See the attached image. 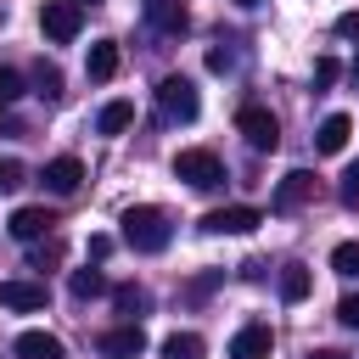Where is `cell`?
Wrapping results in <instances>:
<instances>
[{
  "instance_id": "cell-1",
  "label": "cell",
  "mask_w": 359,
  "mask_h": 359,
  "mask_svg": "<svg viewBox=\"0 0 359 359\" xmlns=\"http://www.w3.org/2000/svg\"><path fill=\"white\" fill-rule=\"evenodd\" d=\"M123 241L135 247V252H163L168 241H174V224H168V213L163 208H151V202H135V208H123Z\"/></svg>"
},
{
  "instance_id": "cell-2",
  "label": "cell",
  "mask_w": 359,
  "mask_h": 359,
  "mask_svg": "<svg viewBox=\"0 0 359 359\" xmlns=\"http://www.w3.org/2000/svg\"><path fill=\"white\" fill-rule=\"evenodd\" d=\"M157 112H163L168 123H191V118L202 112V95H196V84H191L185 73H168V79H157Z\"/></svg>"
},
{
  "instance_id": "cell-3",
  "label": "cell",
  "mask_w": 359,
  "mask_h": 359,
  "mask_svg": "<svg viewBox=\"0 0 359 359\" xmlns=\"http://www.w3.org/2000/svg\"><path fill=\"white\" fill-rule=\"evenodd\" d=\"M174 180H185V185H196V191H213V185H224V163H219L208 146H185V151L174 157Z\"/></svg>"
},
{
  "instance_id": "cell-4",
  "label": "cell",
  "mask_w": 359,
  "mask_h": 359,
  "mask_svg": "<svg viewBox=\"0 0 359 359\" xmlns=\"http://www.w3.org/2000/svg\"><path fill=\"white\" fill-rule=\"evenodd\" d=\"M236 135H241L252 151H275V146H280V123H275L269 107H241V112H236Z\"/></svg>"
},
{
  "instance_id": "cell-5",
  "label": "cell",
  "mask_w": 359,
  "mask_h": 359,
  "mask_svg": "<svg viewBox=\"0 0 359 359\" xmlns=\"http://www.w3.org/2000/svg\"><path fill=\"white\" fill-rule=\"evenodd\" d=\"M39 28H45V39L67 45V39H79V28H84V6H73V0H45Z\"/></svg>"
},
{
  "instance_id": "cell-6",
  "label": "cell",
  "mask_w": 359,
  "mask_h": 359,
  "mask_svg": "<svg viewBox=\"0 0 359 359\" xmlns=\"http://www.w3.org/2000/svg\"><path fill=\"white\" fill-rule=\"evenodd\" d=\"M258 224H264V213H258V208H247V202L202 213V230H208V236H247V230H258Z\"/></svg>"
},
{
  "instance_id": "cell-7",
  "label": "cell",
  "mask_w": 359,
  "mask_h": 359,
  "mask_svg": "<svg viewBox=\"0 0 359 359\" xmlns=\"http://www.w3.org/2000/svg\"><path fill=\"white\" fill-rule=\"evenodd\" d=\"M95 353L101 359H140L146 353V331L140 325H112V331L95 337Z\"/></svg>"
},
{
  "instance_id": "cell-8",
  "label": "cell",
  "mask_w": 359,
  "mask_h": 359,
  "mask_svg": "<svg viewBox=\"0 0 359 359\" xmlns=\"http://www.w3.org/2000/svg\"><path fill=\"white\" fill-rule=\"evenodd\" d=\"M303 202H314V174H309V168H292V174L275 185L269 208H275V213H292V208H303Z\"/></svg>"
},
{
  "instance_id": "cell-9",
  "label": "cell",
  "mask_w": 359,
  "mask_h": 359,
  "mask_svg": "<svg viewBox=\"0 0 359 359\" xmlns=\"http://www.w3.org/2000/svg\"><path fill=\"white\" fill-rule=\"evenodd\" d=\"M50 303V292H45V280H0V309H17V314H34V309H45Z\"/></svg>"
},
{
  "instance_id": "cell-10",
  "label": "cell",
  "mask_w": 359,
  "mask_h": 359,
  "mask_svg": "<svg viewBox=\"0 0 359 359\" xmlns=\"http://www.w3.org/2000/svg\"><path fill=\"white\" fill-rule=\"evenodd\" d=\"M269 348H275V331H269L264 320H247V325L230 337V359H269Z\"/></svg>"
},
{
  "instance_id": "cell-11",
  "label": "cell",
  "mask_w": 359,
  "mask_h": 359,
  "mask_svg": "<svg viewBox=\"0 0 359 359\" xmlns=\"http://www.w3.org/2000/svg\"><path fill=\"white\" fill-rule=\"evenodd\" d=\"M79 185H84V163L79 157H50L45 163V191L50 196H73Z\"/></svg>"
},
{
  "instance_id": "cell-12",
  "label": "cell",
  "mask_w": 359,
  "mask_h": 359,
  "mask_svg": "<svg viewBox=\"0 0 359 359\" xmlns=\"http://www.w3.org/2000/svg\"><path fill=\"white\" fill-rule=\"evenodd\" d=\"M6 230H11L17 241H39V236L56 230V213H50V208H17V213L6 219Z\"/></svg>"
},
{
  "instance_id": "cell-13",
  "label": "cell",
  "mask_w": 359,
  "mask_h": 359,
  "mask_svg": "<svg viewBox=\"0 0 359 359\" xmlns=\"http://www.w3.org/2000/svg\"><path fill=\"white\" fill-rule=\"evenodd\" d=\"M140 11H146V22H151L157 34H185V28H191V11H185L180 0H140Z\"/></svg>"
},
{
  "instance_id": "cell-14",
  "label": "cell",
  "mask_w": 359,
  "mask_h": 359,
  "mask_svg": "<svg viewBox=\"0 0 359 359\" xmlns=\"http://www.w3.org/2000/svg\"><path fill=\"white\" fill-rule=\"evenodd\" d=\"M112 309L123 314V325H140V314L151 309V292L135 286V280H123V286H112Z\"/></svg>"
},
{
  "instance_id": "cell-15",
  "label": "cell",
  "mask_w": 359,
  "mask_h": 359,
  "mask_svg": "<svg viewBox=\"0 0 359 359\" xmlns=\"http://www.w3.org/2000/svg\"><path fill=\"white\" fill-rule=\"evenodd\" d=\"M348 135H353V118H348V112H331V118L314 129V146H320L325 157H337V151L348 146Z\"/></svg>"
},
{
  "instance_id": "cell-16",
  "label": "cell",
  "mask_w": 359,
  "mask_h": 359,
  "mask_svg": "<svg viewBox=\"0 0 359 359\" xmlns=\"http://www.w3.org/2000/svg\"><path fill=\"white\" fill-rule=\"evenodd\" d=\"M17 359H67V348L50 331H22L17 337Z\"/></svg>"
},
{
  "instance_id": "cell-17",
  "label": "cell",
  "mask_w": 359,
  "mask_h": 359,
  "mask_svg": "<svg viewBox=\"0 0 359 359\" xmlns=\"http://www.w3.org/2000/svg\"><path fill=\"white\" fill-rule=\"evenodd\" d=\"M84 73H90L95 84H107V79L118 73V45H112V39H95L90 56H84Z\"/></svg>"
},
{
  "instance_id": "cell-18",
  "label": "cell",
  "mask_w": 359,
  "mask_h": 359,
  "mask_svg": "<svg viewBox=\"0 0 359 359\" xmlns=\"http://www.w3.org/2000/svg\"><path fill=\"white\" fill-rule=\"evenodd\" d=\"M129 123H135V107H129V101H107V107L95 112V129H101V135H123Z\"/></svg>"
},
{
  "instance_id": "cell-19",
  "label": "cell",
  "mask_w": 359,
  "mask_h": 359,
  "mask_svg": "<svg viewBox=\"0 0 359 359\" xmlns=\"http://www.w3.org/2000/svg\"><path fill=\"white\" fill-rule=\"evenodd\" d=\"M67 286H73V297H112V286H107L101 269H73Z\"/></svg>"
},
{
  "instance_id": "cell-20",
  "label": "cell",
  "mask_w": 359,
  "mask_h": 359,
  "mask_svg": "<svg viewBox=\"0 0 359 359\" xmlns=\"http://www.w3.org/2000/svg\"><path fill=\"white\" fill-rule=\"evenodd\" d=\"M309 286H314V280H309V269H303V264H286V269H280V297H286V303H303V297H309Z\"/></svg>"
},
{
  "instance_id": "cell-21",
  "label": "cell",
  "mask_w": 359,
  "mask_h": 359,
  "mask_svg": "<svg viewBox=\"0 0 359 359\" xmlns=\"http://www.w3.org/2000/svg\"><path fill=\"white\" fill-rule=\"evenodd\" d=\"M208 348H202V337L196 331H174L168 342H163V359H202Z\"/></svg>"
},
{
  "instance_id": "cell-22",
  "label": "cell",
  "mask_w": 359,
  "mask_h": 359,
  "mask_svg": "<svg viewBox=\"0 0 359 359\" xmlns=\"http://www.w3.org/2000/svg\"><path fill=\"white\" fill-rule=\"evenodd\" d=\"M34 90H39L45 101H62V67H56V62H39V67H34Z\"/></svg>"
},
{
  "instance_id": "cell-23",
  "label": "cell",
  "mask_w": 359,
  "mask_h": 359,
  "mask_svg": "<svg viewBox=\"0 0 359 359\" xmlns=\"http://www.w3.org/2000/svg\"><path fill=\"white\" fill-rule=\"evenodd\" d=\"M17 101H22V73L17 67H0V112L17 107Z\"/></svg>"
},
{
  "instance_id": "cell-24",
  "label": "cell",
  "mask_w": 359,
  "mask_h": 359,
  "mask_svg": "<svg viewBox=\"0 0 359 359\" xmlns=\"http://www.w3.org/2000/svg\"><path fill=\"white\" fill-rule=\"evenodd\" d=\"M331 269H337V275H359V241H342V247L331 252Z\"/></svg>"
},
{
  "instance_id": "cell-25",
  "label": "cell",
  "mask_w": 359,
  "mask_h": 359,
  "mask_svg": "<svg viewBox=\"0 0 359 359\" xmlns=\"http://www.w3.org/2000/svg\"><path fill=\"white\" fill-rule=\"evenodd\" d=\"M56 264H62V241H45L28 252V269H56Z\"/></svg>"
},
{
  "instance_id": "cell-26",
  "label": "cell",
  "mask_w": 359,
  "mask_h": 359,
  "mask_svg": "<svg viewBox=\"0 0 359 359\" xmlns=\"http://www.w3.org/2000/svg\"><path fill=\"white\" fill-rule=\"evenodd\" d=\"M22 180H28V168H22L17 157H6V163H0V191H17Z\"/></svg>"
},
{
  "instance_id": "cell-27",
  "label": "cell",
  "mask_w": 359,
  "mask_h": 359,
  "mask_svg": "<svg viewBox=\"0 0 359 359\" xmlns=\"http://www.w3.org/2000/svg\"><path fill=\"white\" fill-rule=\"evenodd\" d=\"M337 320H342L348 331H359V292H348V297L337 303Z\"/></svg>"
},
{
  "instance_id": "cell-28",
  "label": "cell",
  "mask_w": 359,
  "mask_h": 359,
  "mask_svg": "<svg viewBox=\"0 0 359 359\" xmlns=\"http://www.w3.org/2000/svg\"><path fill=\"white\" fill-rule=\"evenodd\" d=\"M208 67H213V73H230V67H236V50H230V45H213V50H208Z\"/></svg>"
},
{
  "instance_id": "cell-29",
  "label": "cell",
  "mask_w": 359,
  "mask_h": 359,
  "mask_svg": "<svg viewBox=\"0 0 359 359\" xmlns=\"http://www.w3.org/2000/svg\"><path fill=\"white\" fill-rule=\"evenodd\" d=\"M342 202H359V163L342 174Z\"/></svg>"
},
{
  "instance_id": "cell-30",
  "label": "cell",
  "mask_w": 359,
  "mask_h": 359,
  "mask_svg": "<svg viewBox=\"0 0 359 359\" xmlns=\"http://www.w3.org/2000/svg\"><path fill=\"white\" fill-rule=\"evenodd\" d=\"M337 34H342V39H359V11H342V17H337Z\"/></svg>"
},
{
  "instance_id": "cell-31",
  "label": "cell",
  "mask_w": 359,
  "mask_h": 359,
  "mask_svg": "<svg viewBox=\"0 0 359 359\" xmlns=\"http://www.w3.org/2000/svg\"><path fill=\"white\" fill-rule=\"evenodd\" d=\"M331 79H337V62L320 56V62H314V84H331Z\"/></svg>"
},
{
  "instance_id": "cell-32",
  "label": "cell",
  "mask_w": 359,
  "mask_h": 359,
  "mask_svg": "<svg viewBox=\"0 0 359 359\" xmlns=\"http://www.w3.org/2000/svg\"><path fill=\"white\" fill-rule=\"evenodd\" d=\"M107 252H112V236H90V258H95V264H101V258H107Z\"/></svg>"
},
{
  "instance_id": "cell-33",
  "label": "cell",
  "mask_w": 359,
  "mask_h": 359,
  "mask_svg": "<svg viewBox=\"0 0 359 359\" xmlns=\"http://www.w3.org/2000/svg\"><path fill=\"white\" fill-rule=\"evenodd\" d=\"M309 359H348V353H337V348H320V353H309Z\"/></svg>"
},
{
  "instance_id": "cell-34",
  "label": "cell",
  "mask_w": 359,
  "mask_h": 359,
  "mask_svg": "<svg viewBox=\"0 0 359 359\" xmlns=\"http://www.w3.org/2000/svg\"><path fill=\"white\" fill-rule=\"evenodd\" d=\"M73 6H95V0H73Z\"/></svg>"
},
{
  "instance_id": "cell-35",
  "label": "cell",
  "mask_w": 359,
  "mask_h": 359,
  "mask_svg": "<svg viewBox=\"0 0 359 359\" xmlns=\"http://www.w3.org/2000/svg\"><path fill=\"white\" fill-rule=\"evenodd\" d=\"M236 6H258V0H236Z\"/></svg>"
},
{
  "instance_id": "cell-36",
  "label": "cell",
  "mask_w": 359,
  "mask_h": 359,
  "mask_svg": "<svg viewBox=\"0 0 359 359\" xmlns=\"http://www.w3.org/2000/svg\"><path fill=\"white\" fill-rule=\"evenodd\" d=\"M353 79H359V62H353Z\"/></svg>"
}]
</instances>
